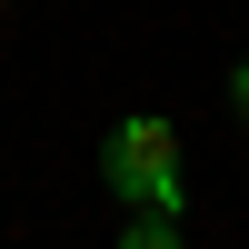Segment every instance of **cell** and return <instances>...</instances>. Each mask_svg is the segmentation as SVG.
Segmentation results:
<instances>
[{"instance_id": "2", "label": "cell", "mask_w": 249, "mask_h": 249, "mask_svg": "<svg viewBox=\"0 0 249 249\" xmlns=\"http://www.w3.org/2000/svg\"><path fill=\"white\" fill-rule=\"evenodd\" d=\"M120 249H179V219H170V210H130Z\"/></svg>"}, {"instance_id": "3", "label": "cell", "mask_w": 249, "mask_h": 249, "mask_svg": "<svg viewBox=\"0 0 249 249\" xmlns=\"http://www.w3.org/2000/svg\"><path fill=\"white\" fill-rule=\"evenodd\" d=\"M230 110H239V130H249V60L230 70Z\"/></svg>"}, {"instance_id": "1", "label": "cell", "mask_w": 249, "mask_h": 249, "mask_svg": "<svg viewBox=\"0 0 249 249\" xmlns=\"http://www.w3.org/2000/svg\"><path fill=\"white\" fill-rule=\"evenodd\" d=\"M100 179L120 190V210H190V179H179V130L160 110H130L110 120V140H100Z\"/></svg>"}]
</instances>
